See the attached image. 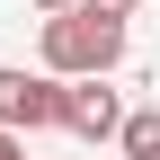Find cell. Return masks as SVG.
<instances>
[{
  "label": "cell",
  "instance_id": "1",
  "mask_svg": "<svg viewBox=\"0 0 160 160\" xmlns=\"http://www.w3.org/2000/svg\"><path fill=\"white\" fill-rule=\"evenodd\" d=\"M116 62H125V27H107V18H89V9L45 18V71L53 80H107Z\"/></svg>",
  "mask_w": 160,
  "mask_h": 160
},
{
  "label": "cell",
  "instance_id": "2",
  "mask_svg": "<svg viewBox=\"0 0 160 160\" xmlns=\"http://www.w3.org/2000/svg\"><path fill=\"white\" fill-rule=\"evenodd\" d=\"M0 125H9V133H45V125H62V80H53V71H18V62H0Z\"/></svg>",
  "mask_w": 160,
  "mask_h": 160
},
{
  "label": "cell",
  "instance_id": "3",
  "mask_svg": "<svg viewBox=\"0 0 160 160\" xmlns=\"http://www.w3.org/2000/svg\"><path fill=\"white\" fill-rule=\"evenodd\" d=\"M62 125L80 133V142H107V133L125 125V107H116L107 80H62Z\"/></svg>",
  "mask_w": 160,
  "mask_h": 160
},
{
  "label": "cell",
  "instance_id": "4",
  "mask_svg": "<svg viewBox=\"0 0 160 160\" xmlns=\"http://www.w3.org/2000/svg\"><path fill=\"white\" fill-rule=\"evenodd\" d=\"M116 142H125V160H160V116H151V107L125 116V125H116Z\"/></svg>",
  "mask_w": 160,
  "mask_h": 160
},
{
  "label": "cell",
  "instance_id": "5",
  "mask_svg": "<svg viewBox=\"0 0 160 160\" xmlns=\"http://www.w3.org/2000/svg\"><path fill=\"white\" fill-rule=\"evenodd\" d=\"M80 9H89V18H107V27H125V18L142 9V0H80Z\"/></svg>",
  "mask_w": 160,
  "mask_h": 160
},
{
  "label": "cell",
  "instance_id": "6",
  "mask_svg": "<svg viewBox=\"0 0 160 160\" xmlns=\"http://www.w3.org/2000/svg\"><path fill=\"white\" fill-rule=\"evenodd\" d=\"M0 160H27V142H18V133H9V125H0Z\"/></svg>",
  "mask_w": 160,
  "mask_h": 160
},
{
  "label": "cell",
  "instance_id": "7",
  "mask_svg": "<svg viewBox=\"0 0 160 160\" xmlns=\"http://www.w3.org/2000/svg\"><path fill=\"white\" fill-rule=\"evenodd\" d=\"M36 9H45V18H62V9H80V0H36Z\"/></svg>",
  "mask_w": 160,
  "mask_h": 160
}]
</instances>
